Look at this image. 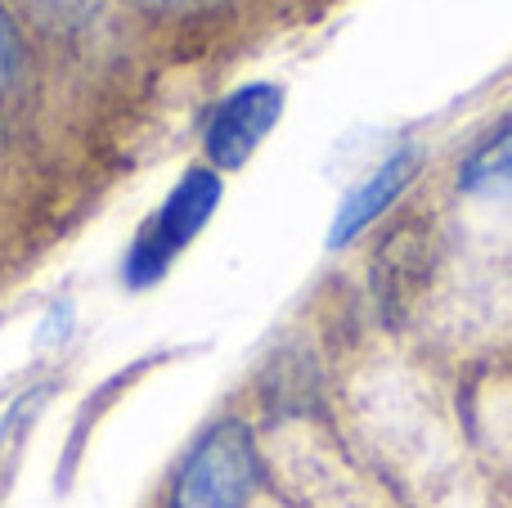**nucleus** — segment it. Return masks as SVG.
Instances as JSON below:
<instances>
[{
  "label": "nucleus",
  "instance_id": "7",
  "mask_svg": "<svg viewBox=\"0 0 512 508\" xmlns=\"http://www.w3.org/2000/svg\"><path fill=\"white\" fill-rule=\"evenodd\" d=\"M23 68H27L23 32H18L9 5L0 0V99H9L18 90V81H23Z\"/></svg>",
  "mask_w": 512,
  "mask_h": 508
},
{
  "label": "nucleus",
  "instance_id": "1",
  "mask_svg": "<svg viewBox=\"0 0 512 508\" xmlns=\"http://www.w3.org/2000/svg\"><path fill=\"white\" fill-rule=\"evenodd\" d=\"M261 486V450L243 419H221L189 446L167 508H248Z\"/></svg>",
  "mask_w": 512,
  "mask_h": 508
},
{
  "label": "nucleus",
  "instance_id": "3",
  "mask_svg": "<svg viewBox=\"0 0 512 508\" xmlns=\"http://www.w3.org/2000/svg\"><path fill=\"white\" fill-rule=\"evenodd\" d=\"M436 270V239L423 221H405L378 243L369 266V293L378 302L382 324L400 329L414 311V302L423 297V288L432 284Z\"/></svg>",
  "mask_w": 512,
  "mask_h": 508
},
{
  "label": "nucleus",
  "instance_id": "6",
  "mask_svg": "<svg viewBox=\"0 0 512 508\" xmlns=\"http://www.w3.org/2000/svg\"><path fill=\"white\" fill-rule=\"evenodd\" d=\"M459 189L463 194H508L512 189V122L490 131L486 140L463 158Z\"/></svg>",
  "mask_w": 512,
  "mask_h": 508
},
{
  "label": "nucleus",
  "instance_id": "8",
  "mask_svg": "<svg viewBox=\"0 0 512 508\" xmlns=\"http://www.w3.org/2000/svg\"><path fill=\"white\" fill-rule=\"evenodd\" d=\"M131 5H140V9H162V14H176V9H198V5H207V0H131Z\"/></svg>",
  "mask_w": 512,
  "mask_h": 508
},
{
  "label": "nucleus",
  "instance_id": "2",
  "mask_svg": "<svg viewBox=\"0 0 512 508\" xmlns=\"http://www.w3.org/2000/svg\"><path fill=\"white\" fill-rule=\"evenodd\" d=\"M216 203H221V176L212 167H194L176 180V189L167 194V203L144 221V230L135 234L131 252H126V284L149 288L171 270V261L203 234V225L212 221Z\"/></svg>",
  "mask_w": 512,
  "mask_h": 508
},
{
  "label": "nucleus",
  "instance_id": "5",
  "mask_svg": "<svg viewBox=\"0 0 512 508\" xmlns=\"http://www.w3.org/2000/svg\"><path fill=\"white\" fill-rule=\"evenodd\" d=\"M418 167H423V153L418 149L387 153L382 167H373V176H364L360 185L342 198V207H337V216H333V230H328V248H346V243L360 239V234L414 185Z\"/></svg>",
  "mask_w": 512,
  "mask_h": 508
},
{
  "label": "nucleus",
  "instance_id": "4",
  "mask_svg": "<svg viewBox=\"0 0 512 508\" xmlns=\"http://www.w3.org/2000/svg\"><path fill=\"white\" fill-rule=\"evenodd\" d=\"M279 113H283V90L274 81H252V86L234 90L230 99H221L203 131V149L212 158V167L221 171L243 167L256 153V144L274 131Z\"/></svg>",
  "mask_w": 512,
  "mask_h": 508
}]
</instances>
